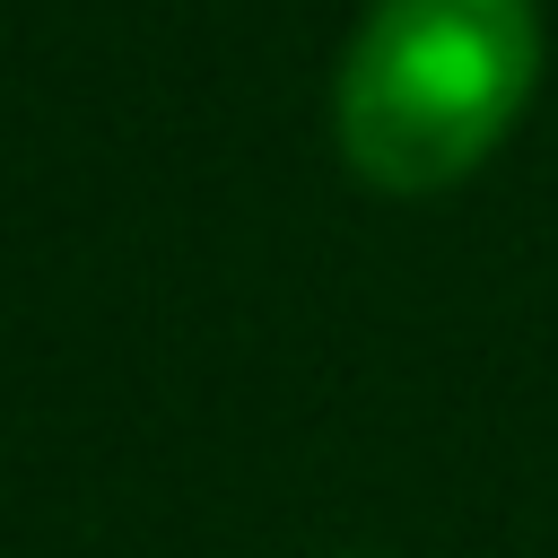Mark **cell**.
I'll return each mask as SVG.
<instances>
[{
	"label": "cell",
	"instance_id": "6da1fadb",
	"mask_svg": "<svg viewBox=\"0 0 558 558\" xmlns=\"http://www.w3.org/2000/svg\"><path fill=\"white\" fill-rule=\"evenodd\" d=\"M541 87V0H366L331 70V140L366 192L480 174Z\"/></svg>",
	"mask_w": 558,
	"mask_h": 558
}]
</instances>
